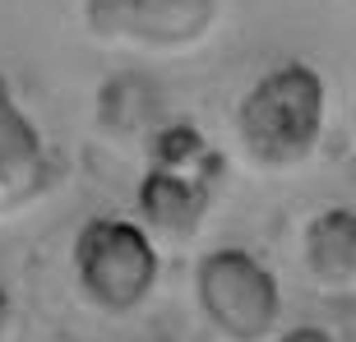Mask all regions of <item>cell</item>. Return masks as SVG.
<instances>
[{
    "label": "cell",
    "mask_w": 356,
    "mask_h": 342,
    "mask_svg": "<svg viewBox=\"0 0 356 342\" xmlns=\"http://www.w3.org/2000/svg\"><path fill=\"white\" fill-rule=\"evenodd\" d=\"M324 130V79L305 60L268 70L241 97L236 134L259 167H296L315 153Z\"/></svg>",
    "instance_id": "6da1fadb"
},
{
    "label": "cell",
    "mask_w": 356,
    "mask_h": 342,
    "mask_svg": "<svg viewBox=\"0 0 356 342\" xmlns=\"http://www.w3.org/2000/svg\"><path fill=\"white\" fill-rule=\"evenodd\" d=\"M74 273L102 310H134L158 282V250L130 218H88L74 236Z\"/></svg>",
    "instance_id": "7a4b0ae2"
},
{
    "label": "cell",
    "mask_w": 356,
    "mask_h": 342,
    "mask_svg": "<svg viewBox=\"0 0 356 342\" xmlns=\"http://www.w3.org/2000/svg\"><path fill=\"white\" fill-rule=\"evenodd\" d=\"M195 291L209 324L232 342H264L273 338L277 315H282V296H277V277L250 250L222 245L199 259Z\"/></svg>",
    "instance_id": "3957f363"
},
{
    "label": "cell",
    "mask_w": 356,
    "mask_h": 342,
    "mask_svg": "<svg viewBox=\"0 0 356 342\" xmlns=\"http://www.w3.org/2000/svg\"><path fill=\"white\" fill-rule=\"evenodd\" d=\"M83 19L97 38L176 51L195 47L218 19V0H88Z\"/></svg>",
    "instance_id": "277c9868"
},
{
    "label": "cell",
    "mask_w": 356,
    "mask_h": 342,
    "mask_svg": "<svg viewBox=\"0 0 356 342\" xmlns=\"http://www.w3.org/2000/svg\"><path fill=\"white\" fill-rule=\"evenodd\" d=\"M213 199L209 171H185V167H153L139 185V213L153 231L172 241L195 236Z\"/></svg>",
    "instance_id": "5b68a950"
},
{
    "label": "cell",
    "mask_w": 356,
    "mask_h": 342,
    "mask_svg": "<svg viewBox=\"0 0 356 342\" xmlns=\"http://www.w3.org/2000/svg\"><path fill=\"white\" fill-rule=\"evenodd\" d=\"M47 176V148H42L38 125L24 116L10 79L0 74V190L5 195H28Z\"/></svg>",
    "instance_id": "8992f818"
},
{
    "label": "cell",
    "mask_w": 356,
    "mask_h": 342,
    "mask_svg": "<svg viewBox=\"0 0 356 342\" xmlns=\"http://www.w3.org/2000/svg\"><path fill=\"white\" fill-rule=\"evenodd\" d=\"M305 263L319 282L343 287L356 277V209H324L305 227Z\"/></svg>",
    "instance_id": "52a82bcc"
},
{
    "label": "cell",
    "mask_w": 356,
    "mask_h": 342,
    "mask_svg": "<svg viewBox=\"0 0 356 342\" xmlns=\"http://www.w3.org/2000/svg\"><path fill=\"white\" fill-rule=\"evenodd\" d=\"M264 342H333L324 329H315V324H301V329H287L277 333V338H264Z\"/></svg>",
    "instance_id": "ba28073f"
},
{
    "label": "cell",
    "mask_w": 356,
    "mask_h": 342,
    "mask_svg": "<svg viewBox=\"0 0 356 342\" xmlns=\"http://www.w3.org/2000/svg\"><path fill=\"white\" fill-rule=\"evenodd\" d=\"M5 319H10V301H5V291H0V338H5Z\"/></svg>",
    "instance_id": "9c48e42d"
}]
</instances>
